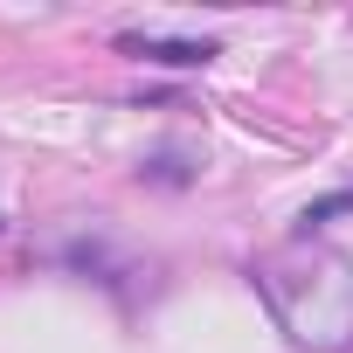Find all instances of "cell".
Returning <instances> with one entry per match:
<instances>
[{
    "mask_svg": "<svg viewBox=\"0 0 353 353\" xmlns=\"http://www.w3.org/2000/svg\"><path fill=\"white\" fill-rule=\"evenodd\" d=\"M256 291L270 298V312L284 319V332L298 346H346L353 339V263L332 256V250H291V256H270L256 270Z\"/></svg>",
    "mask_w": 353,
    "mask_h": 353,
    "instance_id": "6da1fadb",
    "label": "cell"
},
{
    "mask_svg": "<svg viewBox=\"0 0 353 353\" xmlns=\"http://www.w3.org/2000/svg\"><path fill=\"white\" fill-rule=\"evenodd\" d=\"M118 49L139 56V63H166V70H208V63L222 56L208 35H201V42H194V35H118Z\"/></svg>",
    "mask_w": 353,
    "mask_h": 353,
    "instance_id": "7a4b0ae2",
    "label": "cell"
},
{
    "mask_svg": "<svg viewBox=\"0 0 353 353\" xmlns=\"http://www.w3.org/2000/svg\"><path fill=\"white\" fill-rule=\"evenodd\" d=\"M332 215H353V188H339V194H325V201H312V208H305V215H298V229H305V236H312V229H325V222H332Z\"/></svg>",
    "mask_w": 353,
    "mask_h": 353,
    "instance_id": "3957f363",
    "label": "cell"
}]
</instances>
